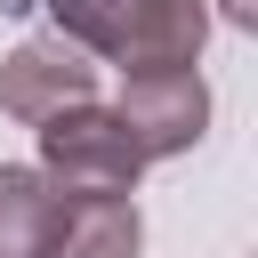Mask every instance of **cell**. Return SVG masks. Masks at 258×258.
Listing matches in <instances>:
<instances>
[{
    "instance_id": "52a82bcc",
    "label": "cell",
    "mask_w": 258,
    "mask_h": 258,
    "mask_svg": "<svg viewBox=\"0 0 258 258\" xmlns=\"http://www.w3.org/2000/svg\"><path fill=\"white\" fill-rule=\"evenodd\" d=\"M218 16H226V24H242V32H250V24H258V0H218Z\"/></svg>"
},
{
    "instance_id": "277c9868",
    "label": "cell",
    "mask_w": 258,
    "mask_h": 258,
    "mask_svg": "<svg viewBox=\"0 0 258 258\" xmlns=\"http://www.w3.org/2000/svg\"><path fill=\"white\" fill-rule=\"evenodd\" d=\"M81 97H97V56H81L64 32L16 40L0 56V113L8 121H48L56 105H81Z\"/></svg>"
},
{
    "instance_id": "6da1fadb",
    "label": "cell",
    "mask_w": 258,
    "mask_h": 258,
    "mask_svg": "<svg viewBox=\"0 0 258 258\" xmlns=\"http://www.w3.org/2000/svg\"><path fill=\"white\" fill-rule=\"evenodd\" d=\"M48 24L97 64L153 73V64H202L210 0H48Z\"/></svg>"
},
{
    "instance_id": "8992f818",
    "label": "cell",
    "mask_w": 258,
    "mask_h": 258,
    "mask_svg": "<svg viewBox=\"0 0 258 258\" xmlns=\"http://www.w3.org/2000/svg\"><path fill=\"white\" fill-rule=\"evenodd\" d=\"M56 202L64 185L40 161H0V258H40L56 234Z\"/></svg>"
},
{
    "instance_id": "5b68a950",
    "label": "cell",
    "mask_w": 258,
    "mask_h": 258,
    "mask_svg": "<svg viewBox=\"0 0 258 258\" xmlns=\"http://www.w3.org/2000/svg\"><path fill=\"white\" fill-rule=\"evenodd\" d=\"M137 250H145L137 194H64L40 258H137Z\"/></svg>"
},
{
    "instance_id": "3957f363",
    "label": "cell",
    "mask_w": 258,
    "mask_h": 258,
    "mask_svg": "<svg viewBox=\"0 0 258 258\" xmlns=\"http://www.w3.org/2000/svg\"><path fill=\"white\" fill-rule=\"evenodd\" d=\"M137 137L145 161H177L202 145L210 129V81L194 64H153V73H121V105H113Z\"/></svg>"
},
{
    "instance_id": "7a4b0ae2",
    "label": "cell",
    "mask_w": 258,
    "mask_h": 258,
    "mask_svg": "<svg viewBox=\"0 0 258 258\" xmlns=\"http://www.w3.org/2000/svg\"><path fill=\"white\" fill-rule=\"evenodd\" d=\"M32 129H40V169H48L64 194H137L145 153H137L129 121H121L113 105L81 97V105H56L48 121H32Z\"/></svg>"
}]
</instances>
